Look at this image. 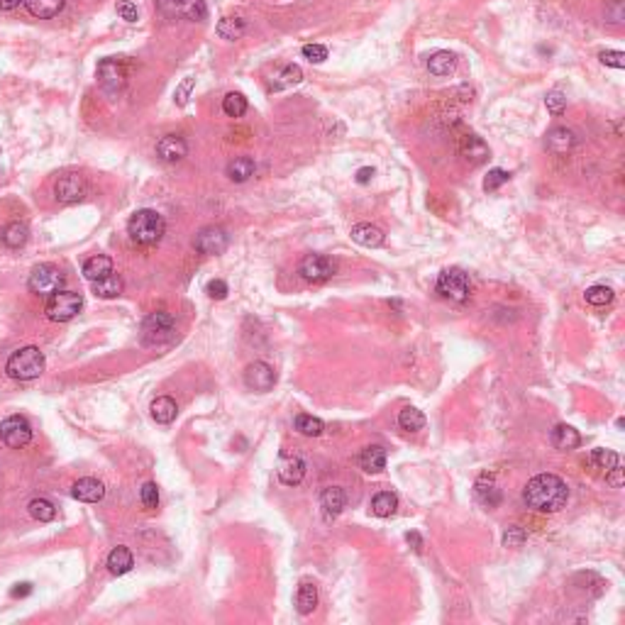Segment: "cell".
<instances>
[{
    "label": "cell",
    "mask_w": 625,
    "mask_h": 625,
    "mask_svg": "<svg viewBox=\"0 0 625 625\" xmlns=\"http://www.w3.org/2000/svg\"><path fill=\"white\" fill-rule=\"evenodd\" d=\"M93 284V294L98 296V299H117V296L122 294V289H125V281L120 279V276L113 271V274L103 276V279L98 281H91Z\"/></svg>",
    "instance_id": "obj_26"
},
{
    "label": "cell",
    "mask_w": 625,
    "mask_h": 625,
    "mask_svg": "<svg viewBox=\"0 0 625 625\" xmlns=\"http://www.w3.org/2000/svg\"><path fill=\"white\" fill-rule=\"evenodd\" d=\"M83 308V296L76 291H57L49 296L47 301V317L52 322H69L81 312Z\"/></svg>",
    "instance_id": "obj_5"
},
{
    "label": "cell",
    "mask_w": 625,
    "mask_h": 625,
    "mask_svg": "<svg viewBox=\"0 0 625 625\" xmlns=\"http://www.w3.org/2000/svg\"><path fill=\"white\" fill-rule=\"evenodd\" d=\"M115 10L125 22H137V17H140V10H137V5L130 3V0H120V3L115 5Z\"/></svg>",
    "instance_id": "obj_50"
},
{
    "label": "cell",
    "mask_w": 625,
    "mask_h": 625,
    "mask_svg": "<svg viewBox=\"0 0 625 625\" xmlns=\"http://www.w3.org/2000/svg\"><path fill=\"white\" fill-rule=\"evenodd\" d=\"M374 168L371 166H361L359 171H357V183H369L371 178H374Z\"/></svg>",
    "instance_id": "obj_55"
},
{
    "label": "cell",
    "mask_w": 625,
    "mask_h": 625,
    "mask_svg": "<svg viewBox=\"0 0 625 625\" xmlns=\"http://www.w3.org/2000/svg\"><path fill=\"white\" fill-rule=\"evenodd\" d=\"M44 354L39 352V347H22V350L13 352L5 364V374L15 381H32L39 379L44 374Z\"/></svg>",
    "instance_id": "obj_3"
},
{
    "label": "cell",
    "mask_w": 625,
    "mask_h": 625,
    "mask_svg": "<svg viewBox=\"0 0 625 625\" xmlns=\"http://www.w3.org/2000/svg\"><path fill=\"white\" fill-rule=\"evenodd\" d=\"M24 0H0V10H15L17 5H22Z\"/></svg>",
    "instance_id": "obj_57"
},
{
    "label": "cell",
    "mask_w": 625,
    "mask_h": 625,
    "mask_svg": "<svg viewBox=\"0 0 625 625\" xmlns=\"http://www.w3.org/2000/svg\"><path fill=\"white\" fill-rule=\"evenodd\" d=\"M405 540H408V543L413 545V549H415V552H418V554L423 552V540H420V535H418V533H408V535H405Z\"/></svg>",
    "instance_id": "obj_56"
},
{
    "label": "cell",
    "mask_w": 625,
    "mask_h": 625,
    "mask_svg": "<svg viewBox=\"0 0 625 625\" xmlns=\"http://www.w3.org/2000/svg\"><path fill=\"white\" fill-rule=\"evenodd\" d=\"M98 83L108 96H120L122 88L127 86L125 64L117 62V59H103L98 64Z\"/></svg>",
    "instance_id": "obj_7"
},
{
    "label": "cell",
    "mask_w": 625,
    "mask_h": 625,
    "mask_svg": "<svg viewBox=\"0 0 625 625\" xmlns=\"http://www.w3.org/2000/svg\"><path fill=\"white\" fill-rule=\"evenodd\" d=\"M525 530L520 528V525H510L508 530L503 533V547H520V545L525 543Z\"/></svg>",
    "instance_id": "obj_47"
},
{
    "label": "cell",
    "mask_w": 625,
    "mask_h": 625,
    "mask_svg": "<svg viewBox=\"0 0 625 625\" xmlns=\"http://www.w3.org/2000/svg\"><path fill=\"white\" fill-rule=\"evenodd\" d=\"M71 496L76 501H83V503H98V501H103V496H106V486H103L98 479L86 476V479H78L76 484L71 486Z\"/></svg>",
    "instance_id": "obj_18"
},
{
    "label": "cell",
    "mask_w": 625,
    "mask_h": 625,
    "mask_svg": "<svg viewBox=\"0 0 625 625\" xmlns=\"http://www.w3.org/2000/svg\"><path fill=\"white\" fill-rule=\"evenodd\" d=\"M476 496H479L481 503L489 505V508H494V505L501 503V491L496 489L494 479H489V476H481V479L476 481Z\"/></svg>",
    "instance_id": "obj_37"
},
{
    "label": "cell",
    "mask_w": 625,
    "mask_h": 625,
    "mask_svg": "<svg viewBox=\"0 0 625 625\" xmlns=\"http://www.w3.org/2000/svg\"><path fill=\"white\" fill-rule=\"evenodd\" d=\"M164 232H166V220L152 208H142L127 220V235L135 245L140 247H155L161 242Z\"/></svg>",
    "instance_id": "obj_2"
},
{
    "label": "cell",
    "mask_w": 625,
    "mask_h": 625,
    "mask_svg": "<svg viewBox=\"0 0 625 625\" xmlns=\"http://www.w3.org/2000/svg\"><path fill=\"white\" fill-rule=\"evenodd\" d=\"M247 98L242 96V93H227L225 98H222V113H225L227 117H242L247 113Z\"/></svg>",
    "instance_id": "obj_40"
},
{
    "label": "cell",
    "mask_w": 625,
    "mask_h": 625,
    "mask_svg": "<svg viewBox=\"0 0 625 625\" xmlns=\"http://www.w3.org/2000/svg\"><path fill=\"white\" fill-rule=\"evenodd\" d=\"M254 159L252 157H235L227 164V178L235 183H245L254 176Z\"/></svg>",
    "instance_id": "obj_30"
},
{
    "label": "cell",
    "mask_w": 625,
    "mask_h": 625,
    "mask_svg": "<svg viewBox=\"0 0 625 625\" xmlns=\"http://www.w3.org/2000/svg\"><path fill=\"white\" fill-rule=\"evenodd\" d=\"M457 69V54L452 52H435L433 57L428 59V71L433 76H450V73Z\"/></svg>",
    "instance_id": "obj_29"
},
{
    "label": "cell",
    "mask_w": 625,
    "mask_h": 625,
    "mask_svg": "<svg viewBox=\"0 0 625 625\" xmlns=\"http://www.w3.org/2000/svg\"><path fill=\"white\" fill-rule=\"evenodd\" d=\"M345 505H347L345 489H340V486H327V489H322V494H320V508H322V515H325L327 523H330V520H335L337 515L345 510Z\"/></svg>",
    "instance_id": "obj_16"
},
{
    "label": "cell",
    "mask_w": 625,
    "mask_h": 625,
    "mask_svg": "<svg viewBox=\"0 0 625 625\" xmlns=\"http://www.w3.org/2000/svg\"><path fill=\"white\" fill-rule=\"evenodd\" d=\"M176 413H178V405L171 396H159V398L152 401V405H150L152 420H157L159 425L173 423V420H176Z\"/></svg>",
    "instance_id": "obj_23"
},
{
    "label": "cell",
    "mask_w": 625,
    "mask_h": 625,
    "mask_svg": "<svg viewBox=\"0 0 625 625\" xmlns=\"http://www.w3.org/2000/svg\"><path fill=\"white\" fill-rule=\"evenodd\" d=\"M113 274V259L106 254H96L91 257V259L83 261V276H86L88 281H98L103 279V276Z\"/></svg>",
    "instance_id": "obj_32"
},
{
    "label": "cell",
    "mask_w": 625,
    "mask_h": 625,
    "mask_svg": "<svg viewBox=\"0 0 625 625\" xmlns=\"http://www.w3.org/2000/svg\"><path fill=\"white\" fill-rule=\"evenodd\" d=\"M29 594H32V584H15V589L13 591H10V596L13 598H24V596H29Z\"/></svg>",
    "instance_id": "obj_53"
},
{
    "label": "cell",
    "mask_w": 625,
    "mask_h": 625,
    "mask_svg": "<svg viewBox=\"0 0 625 625\" xmlns=\"http://www.w3.org/2000/svg\"><path fill=\"white\" fill-rule=\"evenodd\" d=\"M398 508V496L391 494V491H379V494L371 498V513L376 518H391Z\"/></svg>",
    "instance_id": "obj_33"
},
{
    "label": "cell",
    "mask_w": 625,
    "mask_h": 625,
    "mask_svg": "<svg viewBox=\"0 0 625 625\" xmlns=\"http://www.w3.org/2000/svg\"><path fill=\"white\" fill-rule=\"evenodd\" d=\"M591 464L596 469H603V471H611L613 467H618L621 464V457H618L613 450H594L591 452Z\"/></svg>",
    "instance_id": "obj_42"
},
{
    "label": "cell",
    "mask_w": 625,
    "mask_h": 625,
    "mask_svg": "<svg viewBox=\"0 0 625 625\" xmlns=\"http://www.w3.org/2000/svg\"><path fill=\"white\" fill-rule=\"evenodd\" d=\"M276 384V371L266 361H252L245 369V386L254 394H266Z\"/></svg>",
    "instance_id": "obj_13"
},
{
    "label": "cell",
    "mask_w": 625,
    "mask_h": 625,
    "mask_svg": "<svg viewBox=\"0 0 625 625\" xmlns=\"http://www.w3.org/2000/svg\"><path fill=\"white\" fill-rule=\"evenodd\" d=\"M227 245H230V235H227V230L220 225L203 227V230H198L196 240H193L196 252H201V254H206V257L222 254V252L227 250Z\"/></svg>",
    "instance_id": "obj_9"
},
{
    "label": "cell",
    "mask_w": 625,
    "mask_h": 625,
    "mask_svg": "<svg viewBox=\"0 0 625 625\" xmlns=\"http://www.w3.org/2000/svg\"><path fill=\"white\" fill-rule=\"evenodd\" d=\"M574 147H577V135H574L572 130H567V127H554V130H549L547 137H545V150L552 152V155H557V157L569 155Z\"/></svg>",
    "instance_id": "obj_17"
},
{
    "label": "cell",
    "mask_w": 625,
    "mask_h": 625,
    "mask_svg": "<svg viewBox=\"0 0 625 625\" xmlns=\"http://www.w3.org/2000/svg\"><path fill=\"white\" fill-rule=\"evenodd\" d=\"M584 299H587V303H589V306H596V308H603V306L613 303L616 294H613L611 286H591V289H587Z\"/></svg>",
    "instance_id": "obj_41"
},
{
    "label": "cell",
    "mask_w": 625,
    "mask_h": 625,
    "mask_svg": "<svg viewBox=\"0 0 625 625\" xmlns=\"http://www.w3.org/2000/svg\"><path fill=\"white\" fill-rule=\"evenodd\" d=\"M27 510L34 520H39V523H52V520L57 518V505H54L49 498H32L27 505Z\"/></svg>",
    "instance_id": "obj_35"
},
{
    "label": "cell",
    "mask_w": 625,
    "mask_h": 625,
    "mask_svg": "<svg viewBox=\"0 0 625 625\" xmlns=\"http://www.w3.org/2000/svg\"><path fill=\"white\" fill-rule=\"evenodd\" d=\"M0 438L10 450H20L32 440V425L24 415H10L0 425Z\"/></svg>",
    "instance_id": "obj_10"
},
{
    "label": "cell",
    "mask_w": 625,
    "mask_h": 625,
    "mask_svg": "<svg viewBox=\"0 0 625 625\" xmlns=\"http://www.w3.org/2000/svg\"><path fill=\"white\" fill-rule=\"evenodd\" d=\"M359 467L366 471V474H379V471L386 469V450L381 445H369V447L361 450L359 454Z\"/></svg>",
    "instance_id": "obj_24"
},
{
    "label": "cell",
    "mask_w": 625,
    "mask_h": 625,
    "mask_svg": "<svg viewBox=\"0 0 625 625\" xmlns=\"http://www.w3.org/2000/svg\"><path fill=\"white\" fill-rule=\"evenodd\" d=\"M188 155V145L181 135H164L157 142V157L164 164H176Z\"/></svg>",
    "instance_id": "obj_15"
},
{
    "label": "cell",
    "mask_w": 625,
    "mask_h": 625,
    "mask_svg": "<svg viewBox=\"0 0 625 625\" xmlns=\"http://www.w3.org/2000/svg\"><path fill=\"white\" fill-rule=\"evenodd\" d=\"M438 294L454 303H464L469 299V279L462 269H445L438 276Z\"/></svg>",
    "instance_id": "obj_8"
},
{
    "label": "cell",
    "mask_w": 625,
    "mask_h": 625,
    "mask_svg": "<svg viewBox=\"0 0 625 625\" xmlns=\"http://www.w3.org/2000/svg\"><path fill=\"white\" fill-rule=\"evenodd\" d=\"M27 240H29L27 222L13 220V222H8V225L3 227V232H0V242H3L8 250H20V247L27 245Z\"/></svg>",
    "instance_id": "obj_21"
},
{
    "label": "cell",
    "mask_w": 625,
    "mask_h": 625,
    "mask_svg": "<svg viewBox=\"0 0 625 625\" xmlns=\"http://www.w3.org/2000/svg\"><path fill=\"white\" fill-rule=\"evenodd\" d=\"M132 567H135V557H132V552L127 547H115L110 554H108V572H110L113 577H122V574H127Z\"/></svg>",
    "instance_id": "obj_28"
},
{
    "label": "cell",
    "mask_w": 625,
    "mask_h": 625,
    "mask_svg": "<svg viewBox=\"0 0 625 625\" xmlns=\"http://www.w3.org/2000/svg\"><path fill=\"white\" fill-rule=\"evenodd\" d=\"M545 106H547V110L552 113V115H562V113L567 110V98H564V93H559V91H549L547 96H545Z\"/></svg>",
    "instance_id": "obj_46"
},
{
    "label": "cell",
    "mask_w": 625,
    "mask_h": 625,
    "mask_svg": "<svg viewBox=\"0 0 625 625\" xmlns=\"http://www.w3.org/2000/svg\"><path fill=\"white\" fill-rule=\"evenodd\" d=\"M606 484H611L613 489H621L623 486V467H613L611 471H606Z\"/></svg>",
    "instance_id": "obj_52"
},
{
    "label": "cell",
    "mask_w": 625,
    "mask_h": 625,
    "mask_svg": "<svg viewBox=\"0 0 625 625\" xmlns=\"http://www.w3.org/2000/svg\"><path fill=\"white\" fill-rule=\"evenodd\" d=\"M206 294L210 296V299H215V301H222V299H227L230 289H227V284L222 279H213V281H208Z\"/></svg>",
    "instance_id": "obj_51"
},
{
    "label": "cell",
    "mask_w": 625,
    "mask_h": 625,
    "mask_svg": "<svg viewBox=\"0 0 625 625\" xmlns=\"http://www.w3.org/2000/svg\"><path fill=\"white\" fill-rule=\"evenodd\" d=\"M276 476H279L281 484L286 486H296L303 481L306 476V462L301 454L296 452H281L279 462H276Z\"/></svg>",
    "instance_id": "obj_14"
},
{
    "label": "cell",
    "mask_w": 625,
    "mask_h": 625,
    "mask_svg": "<svg viewBox=\"0 0 625 625\" xmlns=\"http://www.w3.org/2000/svg\"><path fill=\"white\" fill-rule=\"evenodd\" d=\"M24 8H27L29 15L39 20H49V17H57L59 13L64 10L66 0H24Z\"/></svg>",
    "instance_id": "obj_27"
},
{
    "label": "cell",
    "mask_w": 625,
    "mask_h": 625,
    "mask_svg": "<svg viewBox=\"0 0 625 625\" xmlns=\"http://www.w3.org/2000/svg\"><path fill=\"white\" fill-rule=\"evenodd\" d=\"M296 608L301 616H310L317 608V587L312 582H301L299 594H296Z\"/></svg>",
    "instance_id": "obj_31"
},
{
    "label": "cell",
    "mask_w": 625,
    "mask_h": 625,
    "mask_svg": "<svg viewBox=\"0 0 625 625\" xmlns=\"http://www.w3.org/2000/svg\"><path fill=\"white\" fill-rule=\"evenodd\" d=\"M549 440H552L554 447L562 450V452H567V450H577L579 445H582V435H579L572 425H554Z\"/></svg>",
    "instance_id": "obj_25"
},
{
    "label": "cell",
    "mask_w": 625,
    "mask_h": 625,
    "mask_svg": "<svg viewBox=\"0 0 625 625\" xmlns=\"http://www.w3.org/2000/svg\"><path fill=\"white\" fill-rule=\"evenodd\" d=\"M157 3L166 15H178V3H181V0H157Z\"/></svg>",
    "instance_id": "obj_54"
},
{
    "label": "cell",
    "mask_w": 625,
    "mask_h": 625,
    "mask_svg": "<svg viewBox=\"0 0 625 625\" xmlns=\"http://www.w3.org/2000/svg\"><path fill=\"white\" fill-rule=\"evenodd\" d=\"M352 240L357 242V245L361 247H369V250H376V247L384 245V230L376 225H371V222H359V225L352 227Z\"/></svg>",
    "instance_id": "obj_19"
},
{
    "label": "cell",
    "mask_w": 625,
    "mask_h": 625,
    "mask_svg": "<svg viewBox=\"0 0 625 625\" xmlns=\"http://www.w3.org/2000/svg\"><path fill=\"white\" fill-rule=\"evenodd\" d=\"M178 15L186 20H193V22H201V20L208 17L206 0H181L178 3Z\"/></svg>",
    "instance_id": "obj_39"
},
{
    "label": "cell",
    "mask_w": 625,
    "mask_h": 625,
    "mask_svg": "<svg viewBox=\"0 0 625 625\" xmlns=\"http://www.w3.org/2000/svg\"><path fill=\"white\" fill-rule=\"evenodd\" d=\"M217 34H220L222 39H227V42H235V39H240L242 34L247 32V22L242 17H222L220 22H217Z\"/></svg>",
    "instance_id": "obj_34"
},
{
    "label": "cell",
    "mask_w": 625,
    "mask_h": 625,
    "mask_svg": "<svg viewBox=\"0 0 625 625\" xmlns=\"http://www.w3.org/2000/svg\"><path fill=\"white\" fill-rule=\"evenodd\" d=\"M88 193V183L81 173H64V176L57 178L54 183V198L64 206H71V203L83 201Z\"/></svg>",
    "instance_id": "obj_11"
},
{
    "label": "cell",
    "mask_w": 625,
    "mask_h": 625,
    "mask_svg": "<svg viewBox=\"0 0 625 625\" xmlns=\"http://www.w3.org/2000/svg\"><path fill=\"white\" fill-rule=\"evenodd\" d=\"M301 54L312 64H322L327 59V47H322V44H303Z\"/></svg>",
    "instance_id": "obj_49"
},
{
    "label": "cell",
    "mask_w": 625,
    "mask_h": 625,
    "mask_svg": "<svg viewBox=\"0 0 625 625\" xmlns=\"http://www.w3.org/2000/svg\"><path fill=\"white\" fill-rule=\"evenodd\" d=\"M459 155H462L464 159H467L469 164H484L486 159H489V147H486V142L481 140V137L476 135H467L462 137V145H459Z\"/></svg>",
    "instance_id": "obj_22"
},
{
    "label": "cell",
    "mask_w": 625,
    "mask_h": 625,
    "mask_svg": "<svg viewBox=\"0 0 625 625\" xmlns=\"http://www.w3.org/2000/svg\"><path fill=\"white\" fill-rule=\"evenodd\" d=\"M176 335V320L168 310H155L142 322V342L150 347L166 345Z\"/></svg>",
    "instance_id": "obj_4"
},
{
    "label": "cell",
    "mask_w": 625,
    "mask_h": 625,
    "mask_svg": "<svg viewBox=\"0 0 625 625\" xmlns=\"http://www.w3.org/2000/svg\"><path fill=\"white\" fill-rule=\"evenodd\" d=\"M140 498H142V505H145L147 510H155L159 505V489L155 481H147L145 486L140 489Z\"/></svg>",
    "instance_id": "obj_44"
},
{
    "label": "cell",
    "mask_w": 625,
    "mask_h": 625,
    "mask_svg": "<svg viewBox=\"0 0 625 625\" xmlns=\"http://www.w3.org/2000/svg\"><path fill=\"white\" fill-rule=\"evenodd\" d=\"M296 430H299L301 435H306V438H317V435H322V430H325V423H322L320 418H315V415H308V413H301L296 415Z\"/></svg>",
    "instance_id": "obj_38"
},
{
    "label": "cell",
    "mask_w": 625,
    "mask_h": 625,
    "mask_svg": "<svg viewBox=\"0 0 625 625\" xmlns=\"http://www.w3.org/2000/svg\"><path fill=\"white\" fill-rule=\"evenodd\" d=\"M603 66H611V69H625V54L618 52V49H606V52L598 54Z\"/></svg>",
    "instance_id": "obj_48"
},
{
    "label": "cell",
    "mask_w": 625,
    "mask_h": 625,
    "mask_svg": "<svg viewBox=\"0 0 625 625\" xmlns=\"http://www.w3.org/2000/svg\"><path fill=\"white\" fill-rule=\"evenodd\" d=\"M193 86H196V78H193V76H186V78H183V81L176 86V91H173V101H176V106H178V108H183V106H186V103H188Z\"/></svg>",
    "instance_id": "obj_45"
},
{
    "label": "cell",
    "mask_w": 625,
    "mask_h": 625,
    "mask_svg": "<svg viewBox=\"0 0 625 625\" xmlns=\"http://www.w3.org/2000/svg\"><path fill=\"white\" fill-rule=\"evenodd\" d=\"M299 274L306 281H310V284H322V281L332 279V274H335V261L325 254H308L301 261Z\"/></svg>",
    "instance_id": "obj_12"
},
{
    "label": "cell",
    "mask_w": 625,
    "mask_h": 625,
    "mask_svg": "<svg viewBox=\"0 0 625 625\" xmlns=\"http://www.w3.org/2000/svg\"><path fill=\"white\" fill-rule=\"evenodd\" d=\"M523 501L538 513H557L567 505L569 486L557 474H538L525 484Z\"/></svg>",
    "instance_id": "obj_1"
},
{
    "label": "cell",
    "mask_w": 625,
    "mask_h": 625,
    "mask_svg": "<svg viewBox=\"0 0 625 625\" xmlns=\"http://www.w3.org/2000/svg\"><path fill=\"white\" fill-rule=\"evenodd\" d=\"M301 81H303V71H301L299 64H286V66H281L279 71L271 76L269 88L271 91H286V88L299 86Z\"/></svg>",
    "instance_id": "obj_20"
},
{
    "label": "cell",
    "mask_w": 625,
    "mask_h": 625,
    "mask_svg": "<svg viewBox=\"0 0 625 625\" xmlns=\"http://www.w3.org/2000/svg\"><path fill=\"white\" fill-rule=\"evenodd\" d=\"M64 284H66V276H64L62 269L54 266V264L34 266L32 274H29V279H27V289L32 291V294H37V296L57 294V291L64 289Z\"/></svg>",
    "instance_id": "obj_6"
},
{
    "label": "cell",
    "mask_w": 625,
    "mask_h": 625,
    "mask_svg": "<svg viewBox=\"0 0 625 625\" xmlns=\"http://www.w3.org/2000/svg\"><path fill=\"white\" fill-rule=\"evenodd\" d=\"M398 425L401 430H405V433H418V430L425 428V415L423 410L413 408V405H408V408H403L398 413Z\"/></svg>",
    "instance_id": "obj_36"
},
{
    "label": "cell",
    "mask_w": 625,
    "mask_h": 625,
    "mask_svg": "<svg viewBox=\"0 0 625 625\" xmlns=\"http://www.w3.org/2000/svg\"><path fill=\"white\" fill-rule=\"evenodd\" d=\"M508 178H510V173L503 171V168H491V171L486 173V178H484V191L486 193L498 191L503 183H508Z\"/></svg>",
    "instance_id": "obj_43"
}]
</instances>
